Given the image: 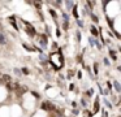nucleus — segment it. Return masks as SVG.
Returning a JSON list of instances; mask_svg holds the SVG:
<instances>
[{
    "mask_svg": "<svg viewBox=\"0 0 121 117\" xmlns=\"http://www.w3.org/2000/svg\"><path fill=\"white\" fill-rule=\"evenodd\" d=\"M7 42V38H5V35H4L3 33H0V44H4Z\"/></svg>",
    "mask_w": 121,
    "mask_h": 117,
    "instance_id": "obj_1",
    "label": "nucleus"
}]
</instances>
